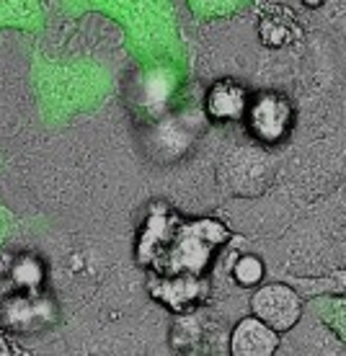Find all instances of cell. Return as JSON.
<instances>
[{
    "instance_id": "1",
    "label": "cell",
    "mask_w": 346,
    "mask_h": 356,
    "mask_svg": "<svg viewBox=\"0 0 346 356\" xmlns=\"http://www.w3.org/2000/svg\"><path fill=\"white\" fill-rule=\"evenodd\" d=\"M253 318L267 323L276 333L292 330L302 318V300L292 286L287 284H267L261 286L251 300Z\"/></svg>"
},
{
    "instance_id": "6",
    "label": "cell",
    "mask_w": 346,
    "mask_h": 356,
    "mask_svg": "<svg viewBox=\"0 0 346 356\" xmlns=\"http://www.w3.org/2000/svg\"><path fill=\"white\" fill-rule=\"evenodd\" d=\"M235 276H238L240 284H253L258 282V276H261V266H258L256 259H243L235 268Z\"/></svg>"
},
{
    "instance_id": "3",
    "label": "cell",
    "mask_w": 346,
    "mask_h": 356,
    "mask_svg": "<svg viewBox=\"0 0 346 356\" xmlns=\"http://www.w3.org/2000/svg\"><path fill=\"white\" fill-rule=\"evenodd\" d=\"M0 29H16L36 34L45 29L42 0H0Z\"/></svg>"
},
{
    "instance_id": "2",
    "label": "cell",
    "mask_w": 346,
    "mask_h": 356,
    "mask_svg": "<svg viewBox=\"0 0 346 356\" xmlns=\"http://www.w3.org/2000/svg\"><path fill=\"white\" fill-rule=\"evenodd\" d=\"M279 348L276 330L258 318H246L235 325L230 336V351L235 356H269Z\"/></svg>"
},
{
    "instance_id": "4",
    "label": "cell",
    "mask_w": 346,
    "mask_h": 356,
    "mask_svg": "<svg viewBox=\"0 0 346 356\" xmlns=\"http://www.w3.org/2000/svg\"><path fill=\"white\" fill-rule=\"evenodd\" d=\"M196 21H212V18H225L238 13L246 0H187Z\"/></svg>"
},
{
    "instance_id": "5",
    "label": "cell",
    "mask_w": 346,
    "mask_h": 356,
    "mask_svg": "<svg viewBox=\"0 0 346 356\" xmlns=\"http://www.w3.org/2000/svg\"><path fill=\"white\" fill-rule=\"evenodd\" d=\"M313 307L318 310L320 321H323L326 325H331V328L336 330L338 341L344 343V341H346L344 300H341V297H336V300H331V297H320V300H315V305H313Z\"/></svg>"
},
{
    "instance_id": "7",
    "label": "cell",
    "mask_w": 346,
    "mask_h": 356,
    "mask_svg": "<svg viewBox=\"0 0 346 356\" xmlns=\"http://www.w3.org/2000/svg\"><path fill=\"white\" fill-rule=\"evenodd\" d=\"M10 354V346H8V341L3 339V333H0V356H8Z\"/></svg>"
}]
</instances>
